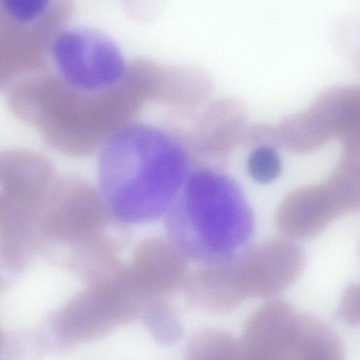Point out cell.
Listing matches in <instances>:
<instances>
[{
  "mask_svg": "<svg viewBox=\"0 0 360 360\" xmlns=\"http://www.w3.org/2000/svg\"><path fill=\"white\" fill-rule=\"evenodd\" d=\"M50 72L70 89L86 96L110 93L127 81L131 61L118 44L94 28L68 27L53 40Z\"/></svg>",
  "mask_w": 360,
  "mask_h": 360,
  "instance_id": "5",
  "label": "cell"
},
{
  "mask_svg": "<svg viewBox=\"0 0 360 360\" xmlns=\"http://www.w3.org/2000/svg\"><path fill=\"white\" fill-rule=\"evenodd\" d=\"M304 263V252L295 241L277 238L219 264L217 276L227 297L239 306L247 298L281 293L297 279Z\"/></svg>",
  "mask_w": 360,
  "mask_h": 360,
  "instance_id": "7",
  "label": "cell"
},
{
  "mask_svg": "<svg viewBox=\"0 0 360 360\" xmlns=\"http://www.w3.org/2000/svg\"><path fill=\"white\" fill-rule=\"evenodd\" d=\"M339 314L350 325H360V283L349 285L342 296Z\"/></svg>",
  "mask_w": 360,
  "mask_h": 360,
  "instance_id": "13",
  "label": "cell"
},
{
  "mask_svg": "<svg viewBox=\"0 0 360 360\" xmlns=\"http://www.w3.org/2000/svg\"><path fill=\"white\" fill-rule=\"evenodd\" d=\"M72 13L68 1L1 0V84L44 68Z\"/></svg>",
  "mask_w": 360,
  "mask_h": 360,
  "instance_id": "6",
  "label": "cell"
},
{
  "mask_svg": "<svg viewBox=\"0 0 360 360\" xmlns=\"http://www.w3.org/2000/svg\"><path fill=\"white\" fill-rule=\"evenodd\" d=\"M187 155L160 129L136 116L98 150L100 193L124 224L165 215L190 173Z\"/></svg>",
  "mask_w": 360,
  "mask_h": 360,
  "instance_id": "1",
  "label": "cell"
},
{
  "mask_svg": "<svg viewBox=\"0 0 360 360\" xmlns=\"http://www.w3.org/2000/svg\"><path fill=\"white\" fill-rule=\"evenodd\" d=\"M51 162L19 149L0 156V260L7 273L25 271L39 255L38 226L56 180Z\"/></svg>",
  "mask_w": 360,
  "mask_h": 360,
  "instance_id": "4",
  "label": "cell"
},
{
  "mask_svg": "<svg viewBox=\"0 0 360 360\" xmlns=\"http://www.w3.org/2000/svg\"><path fill=\"white\" fill-rule=\"evenodd\" d=\"M187 259L169 239L147 238L137 245L113 281L146 304L165 301L183 289L188 274Z\"/></svg>",
  "mask_w": 360,
  "mask_h": 360,
  "instance_id": "9",
  "label": "cell"
},
{
  "mask_svg": "<svg viewBox=\"0 0 360 360\" xmlns=\"http://www.w3.org/2000/svg\"><path fill=\"white\" fill-rule=\"evenodd\" d=\"M306 340L307 314L285 301L271 300L245 322L237 360H304Z\"/></svg>",
  "mask_w": 360,
  "mask_h": 360,
  "instance_id": "8",
  "label": "cell"
},
{
  "mask_svg": "<svg viewBox=\"0 0 360 360\" xmlns=\"http://www.w3.org/2000/svg\"><path fill=\"white\" fill-rule=\"evenodd\" d=\"M238 341L228 333L205 328L190 340L185 360H237Z\"/></svg>",
  "mask_w": 360,
  "mask_h": 360,
  "instance_id": "11",
  "label": "cell"
},
{
  "mask_svg": "<svg viewBox=\"0 0 360 360\" xmlns=\"http://www.w3.org/2000/svg\"><path fill=\"white\" fill-rule=\"evenodd\" d=\"M165 216L169 240L202 265L231 262L248 250L255 231L239 185L208 167L191 171Z\"/></svg>",
  "mask_w": 360,
  "mask_h": 360,
  "instance_id": "3",
  "label": "cell"
},
{
  "mask_svg": "<svg viewBox=\"0 0 360 360\" xmlns=\"http://www.w3.org/2000/svg\"><path fill=\"white\" fill-rule=\"evenodd\" d=\"M39 255L90 285L111 280L124 265L127 224L100 192L74 175L57 177L38 226Z\"/></svg>",
  "mask_w": 360,
  "mask_h": 360,
  "instance_id": "2",
  "label": "cell"
},
{
  "mask_svg": "<svg viewBox=\"0 0 360 360\" xmlns=\"http://www.w3.org/2000/svg\"><path fill=\"white\" fill-rule=\"evenodd\" d=\"M247 168L250 176L261 184L271 182L280 174L281 162L278 154L271 146H259L250 154Z\"/></svg>",
  "mask_w": 360,
  "mask_h": 360,
  "instance_id": "12",
  "label": "cell"
},
{
  "mask_svg": "<svg viewBox=\"0 0 360 360\" xmlns=\"http://www.w3.org/2000/svg\"><path fill=\"white\" fill-rule=\"evenodd\" d=\"M342 215L341 207L324 181L288 194L277 210L275 222L284 238L302 240L316 236Z\"/></svg>",
  "mask_w": 360,
  "mask_h": 360,
  "instance_id": "10",
  "label": "cell"
}]
</instances>
